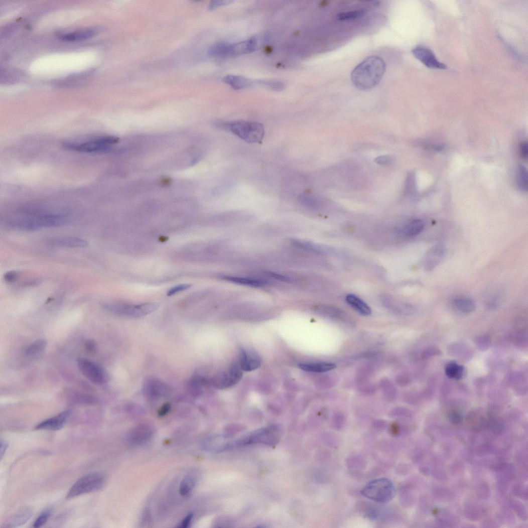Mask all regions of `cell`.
Segmentation results:
<instances>
[{
	"instance_id": "ee69618b",
	"label": "cell",
	"mask_w": 528,
	"mask_h": 528,
	"mask_svg": "<svg viewBox=\"0 0 528 528\" xmlns=\"http://www.w3.org/2000/svg\"><path fill=\"white\" fill-rule=\"evenodd\" d=\"M20 273L16 271H10L7 273L4 277L6 281L12 283L15 281L20 277Z\"/></svg>"
},
{
	"instance_id": "30bf717a",
	"label": "cell",
	"mask_w": 528,
	"mask_h": 528,
	"mask_svg": "<svg viewBox=\"0 0 528 528\" xmlns=\"http://www.w3.org/2000/svg\"><path fill=\"white\" fill-rule=\"evenodd\" d=\"M242 376V369L239 364L234 363L228 369L216 375L211 383L217 389H224L237 384L241 379Z\"/></svg>"
},
{
	"instance_id": "b9f144b4",
	"label": "cell",
	"mask_w": 528,
	"mask_h": 528,
	"mask_svg": "<svg viewBox=\"0 0 528 528\" xmlns=\"http://www.w3.org/2000/svg\"><path fill=\"white\" fill-rule=\"evenodd\" d=\"M85 349L89 353H95L97 352L96 343L93 340H87L85 343Z\"/></svg>"
},
{
	"instance_id": "1f68e13d",
	"label": "cell",
	"mask_w": 528,
	"mask_h": 528,
	"mask_svg": "<svg viewBox=\"0 0 528 528\" xmlns=\"http://www.w3.org/2000/svg\"><path fill=\"white\" fill-rule=\"evenodd\" d=\"M517 184L519 189L523 192H526L527 189V176L525 168L519 166L516 175Z\"/></svg>"
},
{
	"instance_id": "d590c367",
	"label": "cell",
	"mask_w": 528,
	"mask_h": 528,
	"mask_svg": "<svg viewBox=\"0 0 528 528\" xmlns=\"http://www.w3.org/2000/svg\"><path fill=\"white\" fill-rule=\"evenodd\" d=\"M257 83L276 91H280L285 88L284 83L276 80H259Z\"/></svg>"
},
{
	"instance_id": "836d02e7",
	"label": "cell",
	"mask_w": 528,
	"mask_h": 528,
	"mask_svg": "<svg viewBox=\"0 0 528 528\" xmlns=\"http://www.w3.org/2000/svg\"><path fill=\"white\" fill-rule=\"evenodd\" d=\"M230 44L219 43L213 46L209 51V54L212 56H229Z\"/></svg>"
},
{
	"instance_id": "6da1fadb",
	"label": "cell",
	"mask_w": 528,
	"mask_h": 528,
	"mask_svg": "<svg viewBox=\"0 0 528 528\" xmlns=\"http://www.w3.org/2000/svg\"><path fill=\"white\" fill-rule=\"evenodd\" d=\"M385 69L386 65L382 59L377 56H368L353 70L352 82L360 90L370 89L380 82Z\"/></svg>"
},
{
	"instance_id": "8fae6325",
	"label": "cell",
	"mask_w": 528,
	"mask_h": 528,
	"mask_svg": "<svg viewBox=\"0 0 528 528\" xmlns=\"http://www.w3.org/2000/svg\"><path fill=\"white\" fill-rule=\"evenodd\" d=\"M173 391V388L171 385L154 377L147 378L144 381L143 385V391L149 398H166L171 395Z\"/></svg>"
},
{
	"instance_id": "4dcf8cb0",
	"label": "cell",
	"mask_w": 528,
	"mask_h": 528,
	"mask_svg": "<svg viewBox=\"0 0 528 528\" xmlns=\"http://www.w3.org/2000/svg\"><path fill=\"white\" fill-rule=\"evenodd\" d=\"M366 13L364 10H357L352 11L339 13L337 16L338 21H348L357 20L363 17Z\"/></svg>"
},
{
	"instance_id": "9a60e30c",
	"label": "cell",
	"mask_w": 528,
	"mask_h": 528,
	"mask_svg": "<svg viewBox=\"0 0 528 528\" xmlns=\"http://www.w3.org/2000/svg\"><path fill=\"white\" fill-rule=\"evenodd\" d=\"M71 410H65L57 416L41 422L36 426L35 429L37 430H59L65 426L71 416Z\"/></svg>"
},
{
	"instance_id": "ffe728a7",
	"label": "cell",
	"mask_w": 528,
	"mask_h": 528,
	"mask_svg": "<svg viewBox=\"0 0 528 528\" xmlns=\"http://www.w3.org/2000/svg\"><path fill=\"white\" fill-rule=\"evenodd\" d=\"M221 278L223 280L233 283L235 284L254 288L262 287L268 285V282L266 281L259 279L228 275L222 276Z\"/></svg>"
},
{
	"instance_id": "4316f807",
	"label": "cell",
	"mask_w": 528,
	"mask_h": 528,
	"mask_svg": "<svg viewBox=\"0 0 528 528\" xmlns=\"http://www.w3.org/2000/svg\"><path fill=\"white\" fill-rule=\"evenodd\" d=\"M209 383L211 381L204 377L195 375L187 382V387L192 394L197 396L201 393L202 387Z\"/></svg>"
},
{
	"instance_id": "f1b7e54d",
	"label": "cell",
	"mask_w": 528,
	"mask_h": 528,
	"mask_svg": "<svg viewBox=\"0 0 528 528\" xmlns=\"http://www.w3.org/2000/svg\"><path fill=\"white\" fill-rule=\"evenodd\" d=\"M445 373L452 379H461L464 373V368L455 362L449 363L445 367Z\"/></svg>"
},
{
	"instance_id": "2e32d148",
	"label": "cell",
	"mask_w": 528,
	"mask_h": 528,
	"mask_svg": "<svg viewBox=\"0 0 528 528\" xmlns=\"http://www.w3.org/2000/svg\"><path fill=\"white\" fill-rule=\"evenodd\" d=\"M154 429L148 424H141L135 427L129 433L128 439L135 444H141L152 437Z\"/></svg>"
},
{
	"instance_id": "52a82bcc",
	"label": "cell",
	"mask_w": 528,
	"mask_h": 528,
	"mask_svg": "<svg viewBox=\"0 0 528 528\" xmlns=\"http://www.w3.org/2000/svg\"><path fill=\"white\" fill-rule=\"evenodd\" d=\"M159 307V305L154 303L141 305L111 303L104 306V308L110 313L132 318H140L148 315L156 311Z\"/></svg>"
},
{
	"instance_id": "e0dca14e",
	"label": "cell",
	"mask_w": 528,
	"mask_h": 528,
	"mask_svg": "<svg viewBox=\"0 0 528 528\" xmlns=\"http://www.w3.org/2000/svg\"><path fill=\"white\" fill-rule=\"evenodd\" d=\"M51 246L61 248H84L88 246V242L82 238L75 237H64L53 238L50 240Z\"/></svg>"
},
{
	"instance_id": "484cf974",
	"label": "cell",
	"mask_w": 528,
	"mask_h": 528,
	"mask_svg": "<svg viewBox=\"0 0 528 528\" xmlns=\"http://www.w3.org/2000/svg\"><path fill=\"white\" fill-rule=\"evenodd\" d=\"M452 305L460 312L468 314L475 310L476 305L473 300L470 298L459 297L452 300Z\"/></svg>"
},
{
	"instance_id": "7402d4cb",
	"label": "cell",
	"mask_w": 528,
	"mask_h": 528,
	"mask_svg": "<svg viewBox=\"0 0 528 528\" xmlns=\"http://www.w3.org/2000/svg\"><path fill=\"white\" fill-rule=\"evenodd\" d=\"M97 33V30L95 29H86L61 34L60 38L64 41L79 42L89 39Z\"/></svg>"
},
{
	"instance_id": "60d3db41",
	"label": "cell",
	"mask_w": 528,
	"mask_h": 528,
	"mask_svg": "<svg viewBox=\"0 0 528 528\" xmlns=\"http://www.w3.org/2000/svg\"><path fill=\"white\" fill-rule=\"evenodd\" d=\"M232 3L231 1H224V0H215V1L211 2L209 6V9L210 10H214L219 7L228 5Z\"/></svg>"
},
{
	"instance_id": "7c38bea8",
	"label": "cell",
	"mask_w": 528,
	"mask_h": 528,
	"mask_svg": "<svg viewBox=\"0 0 528 528\" xmlns=\"http://www.w3.org/2000/svg\"><path fill=\"white\" fill-rule=\"evenodd\" d=\"M412 52L415 58L429 68L447 69V66L439 61L435 54L427 47L419 46L414 48Z\"/></svg>"
},
{
	"instance_id": "5b68a950",
	"label": "cell",
	"mask_w": 528,
	"mask_h": 528,
	"mask_svg": "<svg viewBox=\"0 0 528 528\" xmlns=\"http://www.w3.org/2000/svg\"><path fill=\"white\" fill-rule=\"evenodd\" d=\"M393 483L388 479H376L368 482L362 489L361 494L366 498L379 503L391 500L395 495Z\"/></svg>"
},
{
	"instance_id": "ab89813d",
	"label": "cell",
	"mask_w": 528,
	"mask_h": 528,
	"mask_svg": "<svg viewBox=\"0 0 528 528\" xmlns=\"http://www.w3.org/2000/svg\"><path fill=\"white\" fill-rule=\"evenodd\" d=\"M449 418L450 422L454 424L458 425L462 421L461 415L457 411H452L449 413Z\"/></svg>"
},
{
	"instance_id": "74e56055",
	"label": "cell",
	"mask_w": 528,
	"mask_h": 528,
	"mask_svg": "<svg viewBox=\"0 0 528 528\" xmlns=\"http://www.w3.org/2000/svg\"><path fill=\"white\" fill-rule=\"evenodd\" d=\"M192 287L190 284H182L176 286L170 289L167 292V295L169 297L173 296L179 293L188 290Z\"/></svg>"
},
{
	"instance_id": "7dc6e473",
	"label": "cell",
	"mask_w": 528,
	"mask_h": 528,
	"mask_svg": "<svg viewBox=\"0 0 528 528\" xmlns=\"http://www.w3.org/2000/svg\"><path fill=\"white\" fill-rule=\"evenodd\" d=\"M520 153L521 157L523 160H526L527 158V144L526 142H524L521 145Z\"/></svg>"
},
{
	"instance_id": "4fadbf2b",
	"label": "cell",
	"mask_w": 528,
	"mask_h": 528,
	"mask_svg": "<svg viewBox=\"0 0 528 528\" xmlns=\"http://www.w3.org/2000/svg\"><path fill=\"white\" fill-rule=\"evenodd\" d=\"M261 364L260 356L250 349H240L239 366L242 370L251 371L257 369Z\"/></svg>"
},
{
	"instance_id": "8d00e7d4",
	"label": "cell",
	"mask_w": 528,
	"mask_h": 528,
	"mask_svg": "<svg viewBox=\"0 0 528 528\" xmlns=\"http://www.w3.org/2000/svg\"><path fill=\"white\" fill-rule=\"evenodd\" d=\"M52 513V511L51 509H46L36 519L34 523L33 527L37 528L43 526L47 522Z\"/></svg>"
},
{
	"instance_id": "681fc988",
	"label": "cell",
	"mask_w": 528,
	"mask_h": 528,
	"mask_svg": "<svg viewBox=\"0 0 528 528\" xmlns=\"http://www.w3.org/2000/svg\"><path fill=\"white\" fill-rule=\"evenodd\" d=\"M8 447H9L8 443L7 441H6L2 440V441H1V453H0V455H1V460H2L3 459L4 456H5V455L6 454V452L7 449H8Z\"/></svg>"
},
{
	"instance_id": "3957f363",
	"label": "cell",
	"mask_w": 528,
	"mask_h": 528,
	"mask_svg": "<svg viewBox=\"0 0 528 528\" xmlns=\"http://www.w3.org/2000/svg\"><path fill=\"white\" fill-rule=\"evenodd\" d=\"M215 125L248 143H259L265 136V128L256 121L236 120L218 121Z\"/></svg>"
},
{
	"instance_id": "f35d334b",
	"label": "cell",
	"mask_w": 528,
	"mask_h": 528,
	"mask_svg": "<svg viewBox=\"0 0 528 528\" xmlns=\"http://www.w3.org/2000/svg\"><path fill=\"white\" fill-rule=\"evenodd\" d=\"M477 345L478 348L481 350L487 349L490 345V339L486 336H482L478 338Z\"/></svg>"
},
{
	"instance_id": "44dd1931",
	"label": "cell",
	"mask_w": 528,
	"mask_h": 528,
	"mask_svg": "<svg viewBox=\"0 0 528 528\" xmlns=\"http://www.w3.org/2000/svg\"><path fill=\"white\" fill-rule=\"evenodd\" d=\"M345 299L347 304L360 315L367 316L371 314L370 307L360 297L354 294H348Z\"/></svg>"
},
{
	"instance_id": "d6a6232c",
	"label": "cell",
	"mask_w": 528,
	"mask_h": 528,
	"mask_svg": "<svg viewBox=\"0 0 528 528\" xmlns=\"http://www.w3.org/2000/svg\"><path fill=\"white\" fill-rule=\"evenodd\" d=\"M293 243L299 248L303 249L306 251L316 254H322L324 252L321 247L310 242L295 240L293 241Z\"/></svg>"
},
{
	"instance_id": "cb8c5ba5",
	"label": "cell",
	"mask_w": 528,
	"mask_h": 528,
	"mask_svg": "<svg viewBox=\"0 0 528 528\" xmlns=\"http://www.w3.org/2000/svg\"><path fill=\"white\" fill-rule=\"evenodd\" d=\"M425 228V222L420 219L412 220L406 224L400 230L401 235L411 237L420 234Z\"/></svg>"
},
{
	"instance_id": "ac0fdd59",
	"label": "cell",
	"mask_w": 528,
	"mask_h": 528,
	"mask_svg": "<svg viewBox=\"0 0 528 528\" xmlns=\"http://www.w3.org/2000/svg\"><path fill=\"white\" fill-rule=\"evenodd\" d=\"M33 511L29 507L20 509L4 524L3 527H16L21 526L27 522L32 517Z\"/></svg>"
},
{
	"instance_id": "603a6c76",
	"label": "cell",
	"mask_w": 528,
	"mask_h": 528,
	"mask_svg": "<svg viewBox=\"0 0 528 528\" xmlns=\"http://www.w3.org/2000/svg\"><path fill=\"white\" fill-rule=\"evenodd\" d=\"M298 366L305 371L315 373L328 372L337 367L334 363L326 362L301 363Z\"/></svg>"
},
{
	"instance_id": "f546056e",
	"label": "cell",
	"mask_w": 528,
	"mask_h": 528,
	"mask_svg": "<svg viewBox=\"0 0 528 528\" xmlns=\"http://www.w3.org/2000/svg\"><path fill=\"white\" fill-rule=\"evenodd\" d=\"M47 345L48 343L45 339H37L26 347L25 353L30 356L39 354L46 349Z\"/></svg>"
},
{
	"instance_id": "e575fe53",
	"label": "cell",
	"mask_w": 528,
	"mask_h": 528,
	"mask_svg": "<svg viewBox=\"0 0 528 528\" xmlns=\"http://www.w3.org/2000/svg\"><path fill=\"white\" fill-rule=\"evenodd\" d=\"M70 394V399L73 401V402H76L75 403L81 404H95L97 403V400L95 398L92 397V396L83 394L82 393L72 392Z\"/></svg>"
},
{
	"instance_id": "d4e9b609",
	"label": "cell",
	"mask_w": 528,
	"mask_h": 528,
	"mask_svg": "<svg viewBox=\"0 0 528 528\" xmlns=\"http://www.w3.org/2000/svg\"><path fill=\"white\" fill-rule=\"evenodd\" d=\"M223 81L224 83L229 85L236 90L247 88L252 86L254 84L251 80L238 76V75H227L223 78Z\"/></svg>"
},
{
	"instance_id": "bcb514c9",
	"label": "cell",
	"mask_w": 528,
	"mask_h": 528,
	"mask_svg": "<svg viewBox=\"0 0 528 528\" xmlns=\"http://www.w3.org/2000/svg\"><path fill=\"white\" fill-rule=\"evenodd\" d=\"M375 161L376 163L383 165H389L392 162L391 158L387 156L379 157L377 158Z\"/></svg>"
},
{
	"instance_id": "9c48e42d",
	"label": "cell",
	"mask_w": 528,
	"mask_h": 528,
	"mask_svg": "<svg viewBox=\"0 0 528 528\" xmlns=\"http://www.w3.org/2000/svg\"><path fill=\"white\" fill-rule=\"evenodd\" d=\"M281 431L277 426H270L259 429L251 435L236 442V446H246L255 443L274 445L279 441Z\"/></svg>"
},
{
	"instance_id": "c3c4849f",
	"label": "cell",
	"mask_w": 528,
	"mask_h": 528,
	"mask_svg": "<svg viewBox=\"0 0 528 528\" xmlns=\"http://www.w3.org/2000/svg\"><path fill=\"white\" fill-rule=\"evenodd\" d=\"M171 409V406L169 404H166L163 405L159 411V416L160 417H164L169 412Z\"/></svg>"
},
{
	"instance_id": "ba28073f",
	"label": "cell",
	"mask_w": 528,
	"mask_h": 528,
	"mask_svg": "<svg viewBox=\"0 0 528 528\" xmlns=\"http://www.w3.org/2000/svg\"><path fill=\"white\" fill-rule=\"evenodd\" d=\"M78 368L82 374L91 382L103 385L109 380L107 371L102 366L84 358L78 360Z\"/></svg>"
},
{
	"instance_id": "7a4b0ae2",
	"label": "cell",
	"mask_w": 528,
	"mask_h": 528,
	"mask_svg": "<svg viewBox=\"0 0 528 528\" xmlns=\"http://www.w3.org/2000/svg\"><path fill=\"white\" fill-rule=\"evenodd\" d=\"M70 221V218L62 214H38L11 220L8 226L13 230L35 231L44 228L61 227Z\"/></svg>"
},
{
	"instance_id": "5bb4252c",
	"label": "cell",
	"mask_w": 528,
	"mask_h": 528,
	"mask_svg": "<svg viewBox=\"0 0 528 528\" xmlns=\"http://www.w3.org/2000/svg\"><path fill=\"white\" fill-rule=\"evenodd\" d=\"M446 248L443 244H439L432 247L426 254L423 260V266L427 271L435 269L444 258Z\"/></svg>"
},
{
	"instance_id": "f6af8a7d",
	"label": "cell",
	"mask_w": 528,
	"mask_h": 528,
	"mask_svg": "<svg viewBox=\"0 0 528 528\" xmlns=\"http://www.w3.org/2000/svg\"><path fill=\"white\" fill-rule=\"evenodd\" d=\"M268 274L270 277L281 281L290 282L291 281V278L286 276L274 273H268Z\"/></svg>"
},
{
	"instance_id": "d6986e66",
	"label": "cell",
	"mask_w": 528,
	"mask_h": 528,
	"mask_svg": "<svg viewBox=\"0 0 528 528\" xmlns=\"http://www.w3.org/2000/svg\"><path fill=\"white\" fill-rule=\"evenodd\" d=\"M257 41L254 38L234 44H230L229 56L252 53L256 48Z\"/></svg>"
},
{
	"instance_id": "277c9868",
	"label": "cell",
	"mask_w": 528,
	"mask_h": 528,
	"mask_svg": "<svg viewBox=\"0 0 528 528\" xmlns=\"http://www.w3.org/2000/svg\"><path fill=\"white\" fill-rule=\"evenodd\" d=\"M118 139L111 136L99 137L82 142H67L63 145L67 150L82 153L98 154L108 152Z\"/></svg>"
},
{
	"instance_id": "83f0119b",
	"label": "cell",
	"mask_w": 528,
	"mask_h": 528,
	"mask_svg": "<svg viewBox=\"0 0 528 528\" xmlns=\"http://www.w3.org/2000/svg\"><path fill=\"white\" fill-rule=\"evenodd\" d=\"M196 482L197 478L194 475H187L181 482L179 489L180 494L183 496L190 495L195 488Z\"/></svg>"
},
{
	"instance_id": "7bdbcfd3",
	"label": "cell",
	"mask_w": 528,
	"mask_h": 528,
	"mask_svg": "<svg viewBox=\"0 0 528 528\" xmlns=\"http://www.w3.org/2000/svg\"><path fill=\"white\" fill-rule=\"evenodd\" d=\"M194 517V514L191 513L188 514L179 524L178 527L187 528L190 526Z\"/></svg>"
},
{
	"instance_id": "8992f818",
	"label": "cell",
	"mask_w": 528,
	"mask_h": 528,
	"mask_svg": "<svg viewBox=\"0 0 528 528\" xmlns=\"http://www.w3.org/2000/svg\"><path fill=\"white\" fill-rule=\"evenodd\" d=\"M105 483V478L98 473H92L80 478L70 489L67 499L96 492L101 489Z\"/></svg>"
}]
</instances>
